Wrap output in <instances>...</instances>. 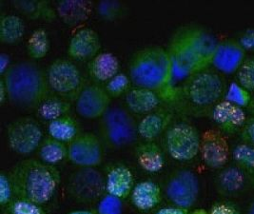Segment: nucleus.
Returning <instances> with one entry per match:
<instances>
[{"label":"nucleus","mask_w":254,"mask_h":214,"mask_svg":"<svg viewBox=\"0 0 254 214\" xmlns=\"http://www.w3.org/2000/svg\"><path fill=\"white\" fill-rule=\"evenodd\" d=\"M174 113L168 109H157L145 115L138 123V136L145 141H154L155 138L166 133L172 125Z\"/></svg>","instance_id":"a211bd4d"},{"label":"nucleus","mask_w":254,"mask_h":214,"mask_svg":"<svg viewBox=\"0 0 254 214\" xmlns=\"http://www.w3.org/2000/svg\"><path fill=\"white\" fill-rule=\"evenodd\" d=\"M138 123L127 109L110 108L101 117V135L111 147L120 148L132 144L138 136Z\"/></svg>","instance_id":"423d86ee"},{"label":"nucleus","mask_w":254,"mask_h":214,"mask_svg":"<svg viewBox=\"0 0 254 214\" xmlns=\"http://www.w3.org/2000/svg\"><path fill=\"white\" fill-rule=\"evenodd\" d=\"M12 5L32 20L53 22L58 17L57 10L52 7L49 1L45 0H18L13 1Z\"/></svg>","instance_id":"a878e982"},{"label":"nucleus","mask_w":254,"mask_h":214,"mask_svg":"<svg viewBox=\"0 0 254 214\" xmlns=\"http://www.w3.org/2000/svg\"><path fill=\"white\" fill-rule=\"evenodd\" d=\"M7 100H8V91L6 89L4 81L1 78L0 79V104L3 105Z\"/></svg>","instance_id":"a18cd8bd"},{"label":"nucleus","mask_w":254,"mask_h":214,"mask_svg":"<svg viewBox=\"0 0 254 214\" xmlns=\"http://www.w3.org/2000/svg\"><path fill=\"white\" fill-rule=\"evenodd\" d=\"M43 139L41 126L32 117L17 118L7 128L8 145L19 155H29L38 150Z\"/></svg>","instance_id":"9d476101"},{"label":"nucleus","mask_w":254,"mask_h":214,"mask_svg":"<svg viewBox=\"0 0 254 214\" xmlns=\"http://www.w3.org/2000/svg\"><path fill=\"white\" fill-rule=\"evenodd\" d=\"M132 205L141 212H148L157 207L162 200L159 185L153 181H141L134 185L130 193Z\"/></svg>","instance_id":"5701e85b"},{"label":"nucleus","mask_w":254,"mask_h":214,"mask_svg":"<svg viewBox=\"0 0 254 214\" xmlns=\"http://www.w3.org/2000/svg\"><path fill=\"white\" fill-rule=\"evenodd\" d=\"M232 157L237 167L244 171L254 173V146L248 144L237 145L232 150Z\"/></svg>","instance_id":"2f4dec72"},{"label":"nucleus","mask_w":254,"mask_h":214,"mask_svg":"<svg viewBox=\"0 0 254 214\" xmlns=\"http://www.w3.org/2000/svg\"><path fill=\"white\" fill-rule=\"evenodd\" d=\"M246 184L245 171L237 166L223 168L215 179L217 192L223 196H233L242 191Z\"/></svg>","instance_id":"393cba45"},{"label":"nucleus","mask_w":254,"mask_h":214,"mask_svg":"<svg viewBox=\"0 0 254 214\" xmlns=\"http://www.w3.org/2000/svg\"><path fill=\"white\" fill-rule=\"evenodd\" d=\"M230 154L228 139L220 130L210 129L201 135L200 155L207 167L213 169L224 168Z\"/></svg>","instance_id":"ddd939ff"},{"label":"nucleus","mask_w":254,"mask_h":214,"mask_svg":"<svg viewBox=\"0 0 254 214\" xmlns=\"http://www.w3.org/2000/svg\"><path fill=\"white\" fill-rule=\"evenodd\" d=\"M131 80L125 73H118L105 84L104 88L111 98H117L126 94L130 89Z\"/></svg>","instance_id":"473e14b6"},{"label":"nucleus","mask_w":254,"mask_h":214,"mask_svg":"<svg viewBox=\"0 0 254 214\" xmlns=\"http://www.w3.org/2000/svg\"><path fill=\"white\" fill-rule=\"evenodd\" d=\"M211 117L220 131L225 135L240 133L247 118L243 108L224 100L217 103L212 109Z\"/></svg>","instance_id":"f3484780"},{"label":"nucleus","mask_w":254,"mask_h":214,"mask_svg":"<svg viewBox=\"0 0 254 214\" xmlns=\"http://www.w3.org/2000/svg\"><path fill=\"white\" fill-rule=\"evenodd\" d=\"M201 135L188 122L171 125L165 133V147L168 154L175 161L187 162L200 153Z\"/></svg>","instance_id":"6e6552de"},{"label":"nucleus","mask_w":254,"mask_h":214,"mask_svg":"<svg viewBox=\"0 0 254 214\" xmlns=\"http://www.w3.org/2000/svg\"><path fill=\"white\" fill-rule=\"evenodd\" d=\"M71 105L68 100L58 95L50 94L36 109L37 115L44 121L52 122L60 117L69 115Z\"/></svg>","instance_id":"c85d7f7f"},{"label":"nucleus","mask_w":254,"mask_h":214,"mask_svg":"<svg viewBox=\"0 0 254 214\" xmlns=\"http://www.w3.org/2000/svg\"><path fill=\"white\" fill-rule=\"evenodd\" d=\"M38 155L42 162L51 166H56L69 156L68 145L57 139L47 136L44 137L38 148Z\"/></svg>","instance_id":"cd10ccee"},{"label":"nucleus","mask_w":254,"mask_h":214,"mask_svg":"<svg viewBox=\"0 0 254 214\" xmlns=\"http://www.w3.org/2000/svg\"><path fill=\"white\" fill-rule=\"evenodd\" d=\"M218 42L212 34L198 27H184L176 31L168 52L175 80H184L208 69Z\"/></svg>","instance_id":"f257e3e1"},{"label":"nucleus","mask_w":254,"mask_h":214,"mask_svg":"<svg viewBox=\"0 0 254 214\" xmlns=\"http://www.w3.org/2000/svg\"><path fill=\"white\" fill-rule=\"evenodd\" d=\"M239 42L245 50H254V31L244 34Z\"/></svg>","instance_id":"79ce46f5"},{"label":"nucleus","mask_w":254,"mask_h":214,"mask_svg":"<svg viewBox=\"0 0 254 214\" xmlns=\"http://www.w3.org/2000/svg\"><path fill=\"white\" fill-rule=\"evenodd\" d=\"M237 81L248 91H254V57L244 61L237 71Z\"/></svg>","instance_id":"c9c22d12"},{"label":"nucleus","mask_w":254,"mask_h":214,"mask_svg":"<svg viewBox=\"0 0 254 214\" xmlns=\"http://www.w3.org/2000/svg\"><path fill=\"white\" fill-rule=\"evenodd\" d=\"M128 76L135 87L156 92L163 101L173 102L179 96L169 52L160 46H148L134 53L128 63Z\"/></svg>","instance_id":"f03ea898"},{"label":"nucleus","mask_w":254,"mask_h":214,"mask_svg":"<svg viewBox=\"0 0 254 214\" xmlns=\"http://www.w3.org/2000/svg\"><path fill=\"white\" fill-rule=\"evenodd\" d=\"M25 34L23 19L15 14H5L0 19V41L4 44H17Z\"/></svg>","instance_id":"c756f323"},{"label":"nucleus","mask_w":254,"mask_h":214,"mask_svg":"<svg viewBox=\"0 0 254 214\" xmlns=\"http://www.w3.org/2000/svg\"><path fill=\"white\" fill-rule=\"evenodd\" d=\"M134 188V178L131 170L125 165H116L111 168L106 175L107 193L120 199L130 196Z\"/></svg>","instance_id":"aec40b11"},{"label":"nucleus","mask_w":254,"mask_h":214,"mask_svg":"<svg viewBox=\"0 0 254 214\" xmlns=\"http://www.w3.org/2000/svg\"><path fill=\"white\" fill-rule=\"evenodd\" d=\"M164 192L174 206L190 210L196 203L200 193V182L192 170L178 169L166 181Z\"/></svg>","instance_id":"9b49d317"},{"label":"nucleus","mask_w":254,"mask_h":214,"mask_svg":"<svg viewBox=\"0 0 254 214\" xmlns=\"http://www.w3.org/2000/svg\"><path fill=\"white\" fill-rule=\"evenodd\" d=\"M209 214H241L239 210L231 203L229 202H220L214 204L210 211Z\"/></svg>","instance_id":"a19ab883"},{"label":"nucleus","mask_w":254,"mask_h":214,"mask_svg":"<svg viewBox=\"0 0 254 214\" xmlns=\"http://www.w3.org/2000/svg\"><path fill=\"white\" fill-rule=\"evenodd\" d=\"M134 155L139 167L149 173L159 172L166 163L164 151L154 141L139 143L134 148Z\"/></svg>","instance_id":"4be33fe9"},{"label":"nucleus","mask_w":254,"mask_h":214,"mask_svg":"<svg viewBox=\"0 0 254 214\" xmlns=\"http://www.w3.org/2000/svg\"><path fill=\"white\" fill-rule=\"evenodd\" d=\"M101 42L97 33L90 28L77 30L69 39L68 55L77 61H90L100 51Z\"/></svg>","instance_id":"2eb2a0df"},{"label":"nucleus","mask_w":254,"mask_h":214,"mask_svg":"<svg viewBox=\"0 0 254 214\" xmlns=\"http://www.w3.org/2000/svg\"><path fill=\"white\" fill-rule=\"evenodd\" d=\"M190 214H209L208 212H206L205 210H196L194 211L193 213H191Z\"/></svg>","instance_id":"09e8293b"},{"label":"nucleus","mask_w":254,"mask_h":214,"mask_svg":"<svg viewBox=\"0 0 254 214\" xmlns=\"http://www.w3.org/2000/svg\"><path fill=\"white\" fill-rule=\"evenodd\" d=\"M123 5L118 1H101L97 6V12L105 21H115L123 15Z\"/></svg>","instance_id":"f704fd0d"},{"label":"nucleus","mask_w":254,"mask_h":214,"mask_svg":"<svg viewBox=\"0 0 254 214\" xmlns=\"http://www.w3.org/2000/svg\"><path fill=\"white\" fill-rule=\"evenodd\" d=\"M154 214H190L189 210H186L183 208H179V207H167V208H163L160 209L159 211H157Z\"/></svg>","instance_id":"37998d69"},{"label":"nucleus","mask_w":254,"mask_h":214,"mask_svg":"<svg viewBox=\"0 0 254 214\" xmlns=\"http://www.w3.org/2000/svg\"><path fill=\"white\" fill-rule=\"evenodd\" d=\"M14 196L12 181L9 174L1 172L0 173V204L2 207L8 206L12 202Z\"/></svg>","instance_id":"58836bf2"},{"label":"nucleus","mask_w":254,"mask_h":214,"mask_svg":"<svg viewBox=\"0 0 254 214\" xmlns=\"http://www.w3.org/2000/svg\"><path fill=\"white\" fill-rule=\"evenodd\" d=\"M163 102L159 94L152 90L132 87L125 94V103L127 109L131 113L147 115L159 109Z\"/></svg>","instance_id":"6ab92c4d"},{"label":"nucleus","mask_w":254,"mask_h":214,"mask_svg":"<svg viewBox=\"0 0 254 214\" xmlns=\"http://www.w3.org/2000/svg\"><path fill=\"white\" fill-rule=\"evenodd\" d=\"M48 134L58 141L69 144L80 135V127L77 120L69 114L50 122L48 125Z\"/></svg>","instance_id":"bb28decb"},{"label":"nucleus","mask_w":254,"mask_h":214,"mask_svg":"<svg viewBox=\"0 0 254 214\" xmlns=\"http://www.w3.org/2000/svg\"><path fill=\"white\" fill-rule=\"evenodd\" d=\"M68 159L79 168H95L102 162L101 141L92 133H81L68 144Z\"/></svg>","instance_id":"f8f14e48"},{"label":"nucleus","mask_w":254,"mask_h":214,"mask_svg":"<svg viewBox=\"0 0 254 214\" xmlns=\"http://www.w3.org/2000/svg\"><path fill=\"white\" fill-rule=\"evenodd\" d=\"M123 202L122 199L106 193L98 201L96 207V214H122Z\"/></svg>","instance_id":"4c0bfd02"},{"label":"nucleus","mask_w":254,"mask_h":214,"mask_svg":"<svg viewBox=\"0 0 254 214\" xmlns=\"http://www.w3.org/2000/svg\"><path fill=\"white\" fill-rule=\"evenodd\" d=\"M69 196L84 204L99 201L105 195L106 176L95 168H80L73 171L67 182Z\"/></svg>","instance_id":"1a4fd4ad"},{"label":"nucleus","mask_w":254,"mask_h":214,"mask_svg":"<svg viewBox=\"0 0 254 214\" xmlns=\"http://www.w3.org/2000/svg\"><path fill=\"white\" fill-rule=\"evenodd\" d=\"M14 196L44 205L53 199L60 184L56 166L30 158L17 163L9 173Z\"/></svg>","instance_id":"7ed1b4c3"},{"label":"nucleus","mask_w":254,"mask_h":214,"mask_svg":"<svg viewBox=\"0 0 254 214\" xmlns=\"http://www.w3.org/2000/svg\"><path fill=\"white\" fill-rule=\"evenodd\" d=\"M92 3L82 0H62L57 6L58 15L68 26H76L86 21L92 11Z\"/></svg>","instance_id":"b1692460"},{"label":"nucleus","mask_w":254,"mask_h":214,"mask_svg":"<svg viewBox=\"0 0 254 214\" xmlns=\"http://www.w3.org/2000/svg\"><path fill=\"white\" fill-rule=\"evenodd\" d=\"M50 37L45 29H37L31 34L27 42V54L33 60L42 59L50 51Z\"/></svg>","instance_id":"7c9ffc66"},{"label":"nucleus","mask_w":254,"mask_h":214,"mask_svg":"<svg viewBox=\"0 0 254 214\" xmlns=\"http://www.w3.org/2000/svg\"><path fill=\"white\" fill-rule=\"evenodd\" d=\"M246 50L239 41L227 39L219 42L215 50L212 64L223 73H233L241 67L246 60Z\"/></svg>","instance_id":"dca6fc26"},{"label":"nucleus","mask_w":254,"mask_h":214,"mask_svg":"<svg viewBox=\"0 0 254 214\" xmlns=\"http://www.w3.org/2000/svg\"></svg>","instance_id":"8fccbe9b"},{"label":"nucleus","mask_w":254,"mask_h":214,"mask_svg":"<svg viewBox=\"0 0 254 214\" xmlns=\"http://www.w3.org/2000/svg\"><path fill=\"white\" fill-rule=\"evenodd\" d=\"M68 214H94L91 211H87V210H79V211H73L70 212Z\"/></svg>","instance_id":"49530a36"},{"label":"nucleus","mask_w":254,"mask_h":214,"mask_svg":"<svg viewBox=\"0 0 254 214\" xmlns=\"http://www.w3.org/2000/svg\"><path fill=\"white\" fill-rule=\"evenodd\" d=\"M112 98L99 84H89L81 90L75 100L78 114L86 119L101 118L110 109Z\"/></svg>","instance_id":"4468645a"},{"label":"nucleus","mask_w":254,"mask_h":214,"mask_svg":"<svg viewBox=\"0 0 254 214\" xmlns=\"http://www.w3.org/2000/svg\"><path fill=\"white\" fill-rule=\"evenodd\" d=\"M8 209L11 214H44L41 205L16 197L8 205Z\"/></svg>","instance_id":"e433bc0d"},{"label":"nucleus","mask_w":254,"mask_h":214,"mask_svg":"<svg viewBox=\"0 0 254 214\" xmlns=\"http://www.w3.org/2000/svg\"><path fill=\"white\" fill-rule=\"evenodd\" d=\"M225 98L227 101L231 102L240 108L248 107L252 102L251 92L244 89L238 83L233 82L226 91Z\"/></svg>","instance_id":"72a5a7b5"},{"label":"nucleus","mask_w":254,"mask_h":214,"mask_svg":"<svg viewBox=\"0 0 254 214\" xmlns=\"http://www.w3.org/2000/svg\"><path fill=\"white\" fill-rule=\"evenodd\" d=\"M119 60L112 53L104 52L98 54L87 65V71L95 83H107L119 72Z\"/></svg>","instance_id":"412c9836"},{"label":"nucleus","mask_w":254,"mask_h":214,"mask_svg":"<svg viewBox=\"0 0 254 214\" xmlns=\"http://www.w3.org/2000/svg\"><path fill=\"white\" fill-rule=\"evenodd\" d=\"M1 78L8 91V100L16 107L37 109L50 95L46 71L31 60L12 64Z\"/></svg>","instance_id":"20e7f679"},{"label":"nucleus","mask_w":254,"mask_h":214,"mask_svg":"<svg viewBox=\"0 0 254 214\" xmlns=\"http://www.w3.org/2000/svg\"><path fill=\"white\" fill-rule=\"evenodd\" d=\"M224 79L211 70L206 69L186 79L179 94L197 107H209L219 103L226 94Z\"/></svg>","instance_id":"39448f33"},{"label":"nucleus","mask_w":254,"mask_h":214,"mask_svg":"<svg viewBox=\"0 0 254 214\" xmlns=\"http://www.w3.org/2000/svg\"><path fill=\"white\" fill-rule=\"evenodd\" d=\"M239 134L245 144L254 146V117H251L246 120Z\"/></svg>","instance_id":"ea45409f"},{"label":"nucleus","mask_w":254,"mask_h":214,"mask_svg":"<svg viewBox=\"0 0 254 214\" xmlns=\"http://www.w3.org/2000/svg\"><path fill=\"white\" fill-rule=\"evenodd\" d=\"M46 72L50 90L68 101H75L86 86L80 70L69 59H56Z\"/></svg>","instance_id":"0eeeda50"},{"label":"nucleus","mask_w":254,"mask_h":214,"mask_svg":"<svg viewBox=\"0 0 254 214\" xmlns=\"http://www.w3.org/2000/svg\"><path fill=\"white\" fill-rule=\"evenodd\" d=\"M11 58L9 55L2 53L0 55V75L1 77L8 71V70L11 68Z\"/></svg>","instance_id":"c03bdc74"},{"label":"nucleus","mask_w":254,"mask_h":214,"mask_svg":"<svg viewBox=\"0 0 254 214\" xmlns=\"http://www.w3.org/2000/svg\"><path fill=\"white\" fill-rule=\"evenodd\" d=\"M248 214H254V200L252 202L248 210Z\"/></svg>","instance_id":"de8ad7c7"}]
</instances>
